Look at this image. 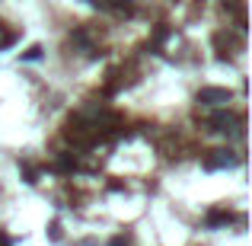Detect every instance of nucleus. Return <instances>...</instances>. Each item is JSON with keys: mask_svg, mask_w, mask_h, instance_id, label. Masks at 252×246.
<instances>
[{"mask_svg": "<svg viewBox=\"0 0 252 246\" xmlns=\"http://www.w3.org/2000/svg\"><path fill=\"white\" fill-rule=\"evenodd\" d=\"M13 42H16V35H13V32H0V48H10Z\"/></svg>", "mask_w": 252, "mask_h": 246, "instance_id": "obj_5", "label": "nucleus"}, {"mask_svg": "<svg viewBox=\"0 0 252 246\" xmlns=\"http://www.w3.org/2000/svg\"><path fill=\"white\" fill-rule=\"evenodd\" d=\"M109 246H128V237H115V240H112Z\"/></svg>", "mask_w": 252, "mask_h": 246, "instance_id": "obj_6", "label": "nucleus"}, {"mask_svg": "<svg viewBox=\"0 0 252 246\" xmlns=\"http://www.w3.org/2000/svg\"><path fill=\"white\" fill-rule=\"evenodd\" d=\"M223 221H230V214H223V211H214V214H208V224L214 227V224H223Z\"/></svg>", "mask_w": 252, "mask_h": 246, "instance_id": "obj_4", "label": "nucleus"}, {"mask_svg": "<svg viewBox=\"0 0 252 246\" xmlns=\"http://www.w3.org/2000/svg\"><path fill=\"white\" fill-rule=\"evenodd\" d=\"M198 103L201 105H227L230 103V90H223V86H204L201 93H198Z\"/></svg>", "mask_w": 252, "mask_h": 246, "instance_id": "obj_1", "label": "nucleus"}, {"mask_svg": "<svg viewBox=\"0 0 252 246\" xmlns=\"http://www.w3.org/2000/svg\"><path fill=\"white\" fill-rule=\"evenodd\" d=\"M233 163H236V157L230 150H211V157H204V170H227Z\"/></svg>", "mask_w": 252, "mask_h": 246, "instance_id": "obj_2", "label": "nucleus"}, {"mask_svg": "<svg viewBox=\"0 0 252 246\" xmlns=\"http://www.w3.org/2000/svg\"><path fill=\"white\" fill-rule=\"evenodd\" d=\"M240 118L233 112H214L211 115V131H230V125H236Z\"/></svg>", "mask_w": 252, "mask_h": 246, "instance_id": "obj_3", "label": "nucleus"}]
</instances>
